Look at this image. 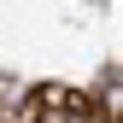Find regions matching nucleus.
Masks as SVG:
<instances>
[{
    "label": "nucleus",
    "instance_id": "f257e3e1",
    "mask_svg": "<svg viewBox=\"0 0 123 123\" xmlns=\"http://www.w3.org/2000/svg\"><path fill=\"white\" fill-rule=\"evenodd\" d=\"M100 111H111V117H123V88H105V94H100Z\"/></svg>",
    "mask_w": 123,
    "mask_h": 123
}]
</instances>
